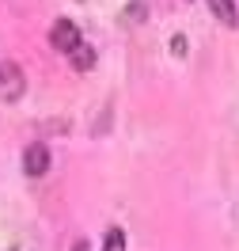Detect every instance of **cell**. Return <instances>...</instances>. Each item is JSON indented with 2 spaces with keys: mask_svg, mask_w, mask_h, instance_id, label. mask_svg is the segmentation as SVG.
Instances as JSON below:
<instances>
[{
  "mask_svg": "<svg viewBox=\"0 0 239 251\" xmlns=\"http://www.w3.org/2000/svg\"><path fill=\"white\" fill-rule=\"evenodd\" d=\"M171 50H175V57H182V53H186V38H182V34H178L175 42H171Z\"/></svg>",
  "mask_w": 239,
  "mask_h": 251,
  "instance_id": "7",
  "label": "cell"
},
{
  "mask_svg": "<svg viewBox=\"0 0 239 251\" xmlns=\"http://www.w3.org/2000/svg\"><path fill=\"white\" fill-rule=\"evenodd\" d=\"M27 92V76L16 61H0V99L4 103H19Z\"/></svg>",
  "mask_w": 239,
  "mask_h": 251,
  "instance_id": "1",
  "label": "cell"
},
{
  "mask_svg": "<svg viewBox=\"0 0 239 251\" xmlns=\"http://www.w3.org/2000/svg\"><path fill=\"white\" fill-rule=\"evenodd\" d=\"M122 244H126V232H122V228H107L103 251H122Z\"/></svg>",
  "mask_w": 239,
  "mask_h": 251,
  "instance_id": "6",
  "label": "cell"
},
{
  "mask_svg": "<svg viewBox=\"0 0 239 251\" xmlns=\"http://www.w3.org/2000/svg\"><path fill=\"white\" fill-rule=\"evenodd\" d=\"M23 172L31 175V179H38V175L49 172V149L46 145H31V149L23 152Z\"/></svg>",
  "mask_w": 239,
  "mask_h": 251,
  "instance_id": "3",
  "label": "cell"
},
{
  "mask_svg": "<svg viewBox=\"0 0 239 251\" xmlns=\"http://www.w3.org/2000/svg\"><path fill=\"white\" fill-rule=\"evenodd\" d=\"M72 251H91V244H87V240H76V244H72Z\"/></svg>",
  "mask_w": 239,
  "mask_h": 251,
  "instance_id": "8",
  "label": "cell"
},
{
  "mask_svg": "<svg viewBox=\"0 0 239 251\" xmlns=\"http://www.w3.org/2000/svg\"><path fill=\"white\" fill-rule=\"evenodd\" d=\"M209 8H213V16L220 19L224 27H239V12L232 0H209Z\"/></svg>",
  "mask_w": 239,
  "mask_h": 251,
  "instance_id": "4",
  "label": "cell"
},
{
  "mask_svg": "<svg viewBox=\"0 0 239 251\" xmlns=\"http://www.w3.org/2000/svg\"><path fill=\"white\" fill-rule=\"evenodd\" d=\"M68 61H72V69H80V73H87L91 65H95V50L87 46V42H80L72 53H68Z\"/></svg>",
  "mask_w": 239,
  "mask_h": 251,
  "instance_id": "5",
  "label": "cell"
},
{
  "mask_svg": "<svg viewBox=\"0 0 239 251\" xmlns=\"http://www.w3.org/2000/svg\"><path fill=\"white\" fill-rule=\"evenodd\" d=\"M49 42H53V50H61V53H72L84 38H80V31H76V23H72V19H57V23H53V31H49Z\"/></svg>",
  "mask_w": 239,
  "mask_h": 251,
  "instance_id": "2",
  "label": "cell"
}]
</instances>
